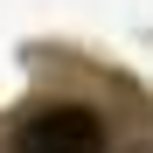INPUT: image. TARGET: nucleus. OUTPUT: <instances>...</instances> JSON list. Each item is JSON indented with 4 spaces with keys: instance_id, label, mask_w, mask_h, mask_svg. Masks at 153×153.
<instances>
[{
    "instance_id": "nucleus-1",
    "label": "nucleus",
    "mask_w": 153,
    "mask_h": 153,
    "mask_svg": "<svg viewBox=\"0 0 153 153\" xmlns=\"http://www.w3.org/2000/svg\"><path fill=\"white\" fill-rule=\"evenodd\" d=\"M14 153H105V118L91 105H42L14 132Z\"/></svg>"
},
{
    "instance_id": "nucleus-2",
    "label": "nucleus",
    "mask_w": 153,
    "mask_h": 153,
    "mask_svg": "<svg viewBox=\"0 0 153 153\" xmlns=\"http://www.w3.org/2000/svg\"><path fill=\"white\" fill-rule=\"evenodd\" d=\"M132 153H153V146H132Z\"/></svg>"
}]
</instances>
